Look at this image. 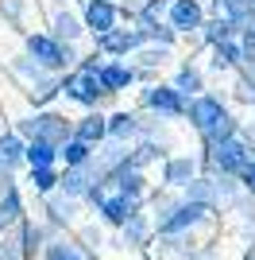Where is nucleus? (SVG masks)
I'll return each mask as SVG.
<instances>
[{
  "label": "nucleus",
  "mask_w": 255,
  "mask_h": 260,
  "mask_svg": "<svg viewBox=\"0 0 255 260\" xmlns=\"http://www.w3.org/2000/svg\"><path fill=\"white\" fill-rule=\"evenodd\" d=\"M23 163V140L20 136H0V179H8Z\"/></svg>",
  "instance_id": "obj_15"
},
{
  "label": "nucleus",
  "mask_w": 255,
  "mask_h": 260,
  "mask_svg": "<svg viewBox=\"0 0 255 260\" xmlns=\"http://www.w3.org/2000/svg\"><path fill=\"white\" fill-rule=\"evenodd\" d=\"M0 260H23V249L20 245H16V241H4V245H0Z\"/></svg>",
  "instance_id": "obj_33"
},
{
  "label": "nucleus",
  "mask_w": 255,
  "mask_h": 260,
  "mask_svg": "<svg viewBox=\"0 0 255 260\" xmlns=\"http://www.w3.org/2000/svg\"><path fill=\"white\" fill-rule=\"evenodd\" d=\"M81 4H85V0H81Z\"/></svg>",
  "instance_id": "obj_37"
},
{
  "label": "nucleus",
  "mask_w": 255,
  "mask_h": 260,
  "mask_svg": "<svg viewBox=\"0 0 255 260\" xmlns=\"http://www.w3.org/2000/svg\"><path fill=\"white\" fill-rule=\"evenodd\" d=\"M47 210H51L54 221H70V217H74V202H70V198H51Z\"/></svg>",
  "instance_id": "obj_30"
},
{
  "label": "nucleus",
  "mask_w": 255,
  "mask_h": 260,
  "mask_svg": "<svg viewBox=\"0 0 255 260\" xmlns=\"http://www.w3.org/2000/svg\"><path fill=\"white\" fill-rule=\"evenodd\" d=\"M74 140H81V144H105L108 140V120L101 117V113H89V117H81L74 124Z\"/></svg>",
  "instance_id": "obj_13"
},
{
  "label": "nucleus",
  "mask_w": 255,
  "mask_h": 260,
  "mask_svg": "<svg viewBox=\"0 0 255 260\" xmlns=\"http://www.w3.org/2000/svg\"><path fill=\"white\" fill-rule=\"evenodd\" d=\"M0 225H4V221H0Z\"/></svg>",
  "instance_id": "obj_36"
},
{
  "label": "nucleus",
  "mask_w": 255,
  "mask_h": 260,
  "mask_svg": "<svg viewBox=\"0 0 255 260\" xmlns=\"http://www.w3.org/2000/svg\"><path fill=\"white\" fill-rule=\"evenodd\" d=\"M97 183H101V175L93 171V163H81V167H66V175H58V186H62V194H70V198L89 194Z\"/></svg>",
  "instance_id": "obj_9"
},
{
  "label": "nucleus",
  "mask_w": 255,
  "mask_h": 260,
  "mask_svg": "<svg viewBox=\"0 0 255 260\" xmlns=\"http://www.w3.org/2000/svg\"><path fill=\"white\" fill-rule=\"evenodd\" d=\"M193 179H197V159H190V155H174V159H166V167H162V183L166 186H190Z\"/></svg>",
  "instance_id": "obj_12"
},
{
  "label": "nucleus",
  "mask_w": 255,
  "mask_h": 260,
  "mask_svg": "<svg viewBox=\"0 0 255 260\" xmlns=\"http://www.w3.org/2000/svg\"><path fill=\"white\" fill-rule=\"evenodd\" d=\"M128 136H139V113H116V117H108V140L124 144Z\"/></svg>",
  "instance_id": "obj_17"
},
{
  "label": "nucleus",
  "mask_w": 255,
  "mask_h": 260,
  "mask_svg": "<svg viewBox=\"0 0 255 260\" xmlns=\"http://www.w3.org/2000/svg\"><path fill=\"white\" fill-rule=\"evenodd\" d=\"M136 82V70L128 62H105L101 70H97V86H101V93H120V89H128Z\"/></svg>",
  "instance_id": "obj_11"
},
{
  "label": "nucleus",
  "mask_w": 255,
  "mask_h": 260,
  "mask_svg": "<svg viewBox=\"0 0 255 260\" xmlns=\"http://www.w3.org/2000/svg\"><path fill=\"white\" fill-rule=\"evenodd\" d=\"M170 27H174V35H182V31H197L205 23V12H201V4L197 0H170Z\"/></svg>",
  "instance_id": "obj_8"
},
{
  "label": "nucleus",
  "mask_w": 255,
  "mask_h": 260,
  "mask_svg": "<svg viewBox=\"0 0 255 260\" xmlns=\"http://www.w3.org/2000/svg\"><path fill=\"white\" fill-rule=\"evenodd\" d=\"M62 93H66L70 101H77V105H97V101H101L97 74H85V70H77V74L62 78Z\"/></svg>",
  "instance_id": "obj_7"
},
{
  "label": "nucleus",
  "mask_w": 255,
  "mask_h": 260,
  "mask_svg": "<svg viewBox=\"0 0 255 260\" xmlns=\"http://www.w3.org/2000/svg\"><path fill=\"white\" fill-rule=\"evenodd\" d=\"M147 237H151V221H147V214H132L124 221V245H147Z\"/></svg>",
  "instance_id": "obj_19"
},
{
  "label": "nucleus",
  "mask_w": 255,
  "mask_h": 260,
  "mask_svg": "<svg viewBox=\"0 0 255 260\" xmlns=\"http://www.w3.org/2000/svg\"><path fill=\"white\" fill-rule=\"evenodd\" d=\"M81 31H85V23L77 20L74 12H54V20H51V35L58 39V43H74Z\"/></svg>",
  "instance_id": "obj_14"
},
{
  "label": "nucleus",
  "mask_w": 255,
  "mask_h": 260,
  "mask_svg": "<svg viewBox=\"0 0 255 260\" xmlns=\"http://www.w3.org/2000/svg\"><path fill=\"white\" fill-rule=\"evenodd\" d=\"M47 260H85V256L74 245H51V249H47Z\"/></svg>",
  "instance_id": "obj_31"
},
{
  "label": "nucleus",
  "mask_w": 255,
  "mask_h": 260,
  "mask_svg": "<svg viewBox=\"0 0 255 260\" xmlns=\"http://www.w3.org/2000/svg\"><path fill=\"white\" fill-rule=\"evenodd\" d=\"M186 117H190V124L205 136V132L224 117V101L217 98V93H197V98H190V105H186Z\"/></svg>",
  "instance_id": "obj_3"
},
{
  "label": "nucleus",
  "mask_w": 255,
  "mask_h": 260,
  "mask_svg": "<svg viewBox=\"0 0 255 260\" xmlns=\"http://www.w3.org/2000/svg\"><path fill=\"white\" fill-rule=\"evenodd\" d=\"M232 136H236V120H232V117H228V113H224V117H221V120H217V124H212V128H209V132H205V140H209V144H221V140H232Z\"/></svg>",
  "instance_id": "obj_27"
},
{
  "label": "nucleus",
  "mask_w": 255,
  "mask_h": 260,
  "mask_svg": "<svg viewBox=\"0 0 255 260\" xmlns=\"http://www.w3.org/2000/svg\"><path fill=\"white\" fill-rule=\"evenodd\" d=\"M31 186L39 190V194H51L54 186H58V175H54L51 167H35L31 171Z\"/></svg>",
  "instance_id": "obj_29"
},
{
  "label": "nucleus",
  "mask_w": 255,
  "mask_h": 260,
  "mask_svg": "<svg viewBox=\"0 0 255 260\" xmlns=\"http://www.w3.org/2000/svg\"><path fill=\"white\" fill-rule=\"evenodd\" d=\"M31 124H35V140L51 144V148H62L74 136V124L62 113H39V117H31Z\"/></svg>",
  "instance_id": "obj_4"
},
{
  "label": "nucleus",
  "mask_w": 255,
  "mask_h": 260,
  "mask_svg": "<svg viewBox=\"0 0 255 260\" xmlns=\"http://www.w3.org/2000/svg\"><path fill=\"white\" fill-rule=\"evenodd\" d=\"M8 66H12V74H20L23 82H27V86H35V82H39V78L47 74V70H42V66L35 62L31 54H16V58H12Z\"/></svg>",
  "instance_id": "obj_23"
},
{
  "label": "nucleus",
  "mask_w": 255,
  "mask_h": 260,
  "mask_svg": "<svg viewBox=\"0 0 255 260\" xmlns=\"http://www.w3.org/2000/svg\"><path fill=\"white\" fill-rule=\"evenodd\" d=\"M174 89H178L182 98L190 101V98H197V93H201V70H197V66H182L178 70V78H174Z\"/></svg>",
  "instance_id": "obj_20"
},
{
  "label": "nucleus",
  "mask_w": 255,
  "mask_h": 260,
  "mask_svg": "<svg viewBox=\"0 0 255 260\" xmlns=\"http://www.w3.org/2000/svg\"><path fill=\"white\" fill-rule=\"evenodd\" d=\"M116 4H112V0H85V27H89V31L93 35H105V31H112V27H116Z\"/></svg>",
  "instance_id": "obj_10"
},
{
  "label": "nucleus",
  "mask_w": 255,
  "mask_h": 260,
  "mask_svg": "<svg viewBox=\"0 0 255 260\" xmlns=\"http://www.w3.org/2000/svg\"><path fill=\"white\" fill-rule=\"evenodd\" d=\"M247 148L240 136H232V140H221V144H209V167L212 171H221V175H240L247 167Z\"/></svg>",
  "instance_id": "obj_2"
},
{
  "label": "nucleus",
  "mask_w": 255,
  "mask_h": 260,
  "mask_svg": "<svg viewBox=\"0 0 255 260\" xmlns=\"http://www.w3.org/2000/svg\"><path fill=\"white\" fill-rule=\"evenodd\" d=\"M251 101H255V86H251Z\"/></svg>",
  "instance_id": "obj_35"
},
{
  "label": "nucleus",
  "mask_w": 255,
  "mask_h": 260,
  "mask_svg": "<svg viewBox=\"0 0 255 260\" xmlns=\"http://www.w3.org/2000/svg\"><path fill=\"white\" fill-rule=\"evenodd\" d=\"M54 93H62V78H54V74H42L39 82L31 86V101H35V105H47Z\"/></svg>",
  "instance_id": "obj_24"
},
{
  "label": "nucleus",
  "mask_w": 255,
  "mask_h": 260,
  "mask_svg": "<svg viewBox=\"0 0 255 260\" xmlns=\"http://www.w3.org/2000/svg\"><path fill=\"white\" fill-rule=\"evenodd\" d=\"M143 105L155 109L159 117H186V105H190V101L182 98L174 86H151V89H143Z\"/></svg>",
  "instance_id": "obj_5"
},
{
  "label": "nucleus",
  "mask_w": 255,
  "mask_h": 260,
  "mask_svg": "<svg viewBox=\"0 0 255 260\" xmlns=\"http://www.w3.org/2000/svg\"><path fill=\"white\" fill-rule=\"evenodd\" d=\"M240 179H244V186H247V194H255V148L247 152V167L240 171Z\"/></svg>",
  "instance_id": "obj_32"
},
{
  "label": "nucleus",
  "mask_w": 255,
  "mask_h": 260,
  "mask_svg": "<svg viewBox=\"0 0 255 260\" xmlns=\"http://www.w3.org/2000/svg\"><path fill=\"white\" fill-rule=\"evenodd\" d=\"M170 12V0H147L143 8H139V27H155V23H162V16Z\"/></svg>",
  "instance_id": "obj_26"
},
{
  "label": "nucleus",
  "mask_w": 255,
  "mask_h": 260,
  "mask_svg": "<svg viewBox=\"0 0 255 260\" xmlns=\"http://www.w3.org/2000/svg\"><path fill=\"white\" fill-rule=\"evenodd\" d=\"M0 190H4V202H0V221H4V225H8V221H20L23 206H20V194H16V186L4 179V183H0Z\"/></svg>",
  "instance_id": "obj_22"
},
{
  "label": "nucleus",
  "mask_w": 255,
  "mask_h": 260,
  "mask_svg": "<svg viewBox=\"0 0 255 260\" xmlns=\"http://www.w3.org/2000/svg\"><path fill=\"white\" fill-rule=\"evenodd\" d=\"M201 35H205V43H209V47H217V43H224V39H232V35H236V23L228 20V16H217V20L201 23Z\"/></svg>",
  "instance_id": "obj_18"
},
{
  "label": "nucleus",
  "mask_w": 255,
  "mask_h": 260,
  "mask_svg": "<svg viewBox=\"0 0 255 260\" xmlns=\"http://www.w3.org/2000/svg\"><path fill=\"white\" fill-rule=\"evenodd\" d=\"M0 16H4L12 27H20L23 16H27V0H0Z\"/></svg>",
  "instance_id": "obj_28"
},
{
  "label": "nucleus",
  "mask_w": 255,
  "mask_h": 260,
  "mask_svg": "<svg viewBox=\"0 0 255 260\" xmlns=\"http://www.w3.org/2000/svg\"><path fill=\"white\" fill-rule=\"evenodd\" d=\"M27 54H31L42 70H62V66H74L77 62V51L70 43H58L51 31L27 35Z\"/></svg>",
  "instance_id": "obj_1"
},
{
  "label": "nucleus",
  "mask_w": 255,
  "mask_h": 260,
  "mask_svg": "<svg viewBox=\"0 0 255 260\" xmlns=\"http://www.w3.org/2000/svg\"><path fill=\"white\" fill-rule=\"evenodd\" d=\"M23 159L31 163V171L35 167H51V163L58 159V148H51V144H42V140H31L23 148Z\"/></svg>",
  "instance_id": "obj_21"
},
{
  "label": "nucleus",
  "mask_w": 255,
  "mask_h": 260,
  "mask_svg": "<svg viewBox=\"0 0 255 260\" xmlns=\"http://www.w3.org/2000/svg\"><path fill=\"white\" fill-rule=\"evenodd\" d=\"M240 58H244V47L236 39H224L212 47V70H232V66H240Z\"/></svg>",
  "instance_id": "obj_16"
},
{
  "label": "nucleus",
  "mask_w": 255,
  "mask_h": 260,
  "mask_svg": "<svg viewBox=\"0 0 255 260\" xmlns=\"http://www.w3.org/2000/svg\"><path fill=\"white\" fill-rule=\"evenodd\" d=\"M139 43H147L139 27H112V31L97 35V51L101 54H136Z\"/></svg>",
  "instance_id": "obj_6"
},
{
  "label": "nucleus",
  "mask_w": 255,
  "mask_h": 260,
  "mask_svg": "<svg viewBox=\"0 0 255 260\" xmlns=\"http://www.w3.org/2000/svg\"><path fill=\"white\" fill-rule=\"evenodd\" d=\"M58 155L66 159V167H81V163H89V155H93V152H89V144H81V140L70 136V140L58 148Z\"/></svg>",
  "instance_id": "obj_25"
},
{
  "label": "nucleus",
  "mask_w": 255,
  "mask_h": 260,
  "mask_svg": "<svg viewBox=\"0 0 255 260\" xmlns=\"http://www.w3.org/2000/svg\"><path fill=\"white\" fill-rule=\"evenodd\" d=\"M224 4H228V0H217V8H224Z\"/></svg>",
  "instance_id": "obj_34"
}]
</instances>
